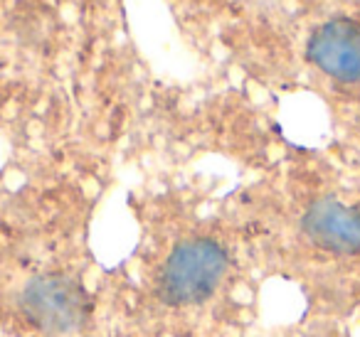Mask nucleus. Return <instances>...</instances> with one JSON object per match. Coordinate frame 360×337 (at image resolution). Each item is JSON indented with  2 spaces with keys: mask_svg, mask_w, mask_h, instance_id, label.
Wrapping results in <instances>:
<instances>
[{
  "mask_svg": "<svg viewBox=\"0 0 360 337\" xmlns=\"http://www.w3.org/2000/svg\"><path fill=\"white\" fill-rule=\"evenodd\" d=\"M230 251L210 237L180 242L155 278V296L163 305L188 308L205 303L230 271Z\"/></svg>",
  "mask_w": 360,
  "mask_h": 337,
  "instance_id": "obj_2",
  "label": "nucleus"
},
{
  "mask_svg": "<svg viewBox=\"0 0 360 337\" xmlns=\"http://www.w3.org/2000/svg\"><path fill=\"white\" fill-rule=\"evenodd\" d=\"M314 298L338 322L360 320V175L330 178L294 219Z\"/></svg>",
  "mask_w": 360,
  "mask_h": 337,
  "instance_id": "obj_1",
  "label": "nucleus"
},
{
  "mask_svg": "<svg viewBox=\"0 0 360 337\" xmlns=\"http://www.w3.org/2000/svg\"><path fill=\"white\" fill-rule=\"evenodd\" d=\"M20 315L45 335L75 332L91 317L94 303L86 288L67 273H42L27 281L18 298Z\"/></svg>",
  "mask_w": 360,
  "mask_h": 337,
  "instance_id": "obj_3",
  "label": "nucleus"
}]
</instances>
